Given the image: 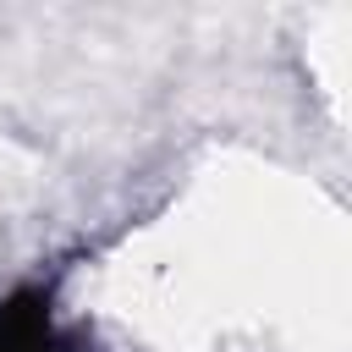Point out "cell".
Segmentation results:
<instances>
[{"mask_svg": "<svg viewBox=\"0 0 352 352\" xmlns=\"http://www.w3.org/2000/svg\"><path fill=\"white\" fill-rule=\"evenodd\" d=\"M0 352H77V341L50 314L44 292H16L0 302Z\"/></svg>", "mask_w": 352, "mask_h": 352, "instance_id": "6da1fadb", "label": "cell"}]
</instances>
